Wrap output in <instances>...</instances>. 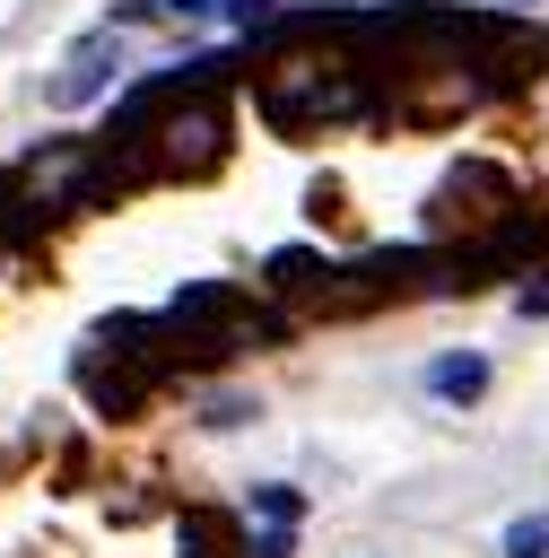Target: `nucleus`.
I'll use <instances>...</instances> for the list:
<instances>
[{
    "label": "nucleus",
    "mask_w": 549,
    "mask_h": 558,
    "mask_svg": "<svg viewBox=\"0 0 549 558\" xmlns=\"http://www.w3.org/2000/svg\"><path fill=\"white\" fill-rule=\"evenodd\" d=\"M261 113L279 131H314V122H349L366 113V70L357 61H314V52H279L261 70Z\"/></svg>",
    "instance_id": "obj_1"
},
{
    "label": "nucleus",
    "mask_w": 549,
    "mask_h": 558,
    "mask_svg": "<svg viewBox=\"0 0 549 558\" xmlns=\"http://www.w3.org/2000/svg\"><path fill=\"white\" fill-rule=\"evenodd\" d=\"M105 61H113V26H105V35H87V44H78V52L61 61V78H52L44 96H52L61 113H70V105H87V96L105 87Z\"/></svg>",
    "instance_id": "obj_2"
},
{
    "label": "nucleus",
    "mask_w": 549,
    "mask_h": 558,
    "mask_svg": "<svg viewBox=\"0 0 549 558\" xmlns=\"http://www.w3.org/2000/svg\"><path fill=\"white\" fill-rule=\"evenodd\" d=\"M427 392H436V401H479V392H488V357H479V349L436 357V366H427Z\"/></svg>",
    "instance_id": "obj_3"
},
{
    "label": "nucleus",
    "mask_w": 549,
    "mask_h": 558,
    "mask_svg": "<svg viewBox=\"0 0 549 558\" xmlns=\"http://www.w3.org/2000/svg\"><path fill=\"white\" fill-rule=\"evenodd\" d=\"M253 514H261V523H288V532H296V514H305V497L270 480V488H253Z\"/></svg>",
    "instance_id": "obj_4"
},
{
    "label": "nucleus",
    "mask_w": 549,
    "mask_h": 558,
    "mask_svg": "<svg viewBox=\"0 0 549 558\" xmlns=\"http://www.w3.org/2000/svg\"><path fill=\"white\" fill-rule=\"evenodd\" d=\"M505 558H549V514H523V523H505Z\"/></svg>",
    "instance_id": "obj_5"
},
{
    "label": "nucleus",
    "mask_w": 549,
    "mask_h": 558,
    "mask_svg": "<svg viewBox=\"0 0 549 558\" xmlns=\"http://www.w3.org/2000/svg\"><path fill=\"white\" fill-rule=\"evenodd\" d=\"M514 305H523V314H549V270H540V288H523Z\"/></svg>",
    "instance_id": "obj_6"
},
{
    "label": "nucleus",
    "mask_w": 549,
    "mask_h": 558,
    "mask_svg": "<svg viewBox=\"0 0 549 558\" xmlns=\"http://www.w3.org/2000/svg\"><path fill=\"white\" fill-rule=\"evenodd\" d=\"M235 17H244V26H261V17H270V0H235Z\"/></svg>",
    "instance_id": "obj_7"
}]
</instances>
